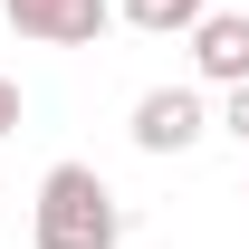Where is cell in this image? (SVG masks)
Segmentation results:
<instances>
[{"label": "cell", "instance_id": "1", "mask_svg": "<svg viewBox=\"0 0 249 249\" xmlns=\"http://www.w3.org/2000/svg\"><path fill=\"white\" fill-rule=\"evenodd\" d=\"M29 230H38V249H115L124 240V211H115V192H106L96 163H58V173L38 182Z\"/></svg>", "mask_w": 249, "mask_h": 249}, {"label": "cell", "instance_id": "2", "mask_svg": "<svg viewBox=\"0 0 249 249\" xmlns=\"http://www.w3.org/2000/svg\"><path fill=\"white\" fill-rule=\"evenodd\" d=\"M10 10V29L38 38V48H87V38H106V0H0Z\"/></svg>", "mask_w": 249, "mask_h": 249}, {"label": "cell", "instance_id": "3", "mask_svg": "<svg viewBox=\"0 0 249 249\" xmlns=\"http://www.w3.org/2000/svg\"><path fill=\"white\" fill-rule=\"evenodd\" d=\"M201 134H211V115H201L192 87H154L144 106H134V144H144V154H192Z\"/></svg>", "mask_w": 249, "mask_h": 249}, {"label": "cell", "instance_id": "4", "mask_svg": "<svg viewBox=\"0 0 249 249\" xmlns=\"http://www.w3.org/2000/svg\"><path fill=\"white\" fill-rule=\"evenodd\" d=\"M192 67L211 87H249V10H211L192 29Z\"/></svg>", "mask_w": 249, "mask_h": 249}, {"label": "cell", "instance_id": "5", "mask_svg": "<svg viewBox=\"0 0 249 249\" xmlns=\"http://www.w3.org/2000/svg\"><path fill=\"white\" fill-rule=\"evenodd\" d=\"M124 19L154 29V38H192L201 19H211V0H124Z\"/></svg>", "mask_w": 249, "mask_h": 249}, {"label": "cell", "instance_id": "6", "mask_svg": "<svg viewBox=\"0 0 249 249\" xmlns=\"http://www.w3.org/2000/svg\"><path fill=\"white\" fill-rule=\"evenodd\" d=\"M220 124H230V134L249 144V87H230V106H220Z\"/></svg>", "mask_w": 249, "mask_h": 249}, {"label": "cell", "instance_id": "7", "mask_svg": "<svg viewBox=\"0 0 249 249\" xmlns=\"http://www.w3.org/2000/svg\"><path fill=\"white\" fill-rule=\"evenodd\" d=\"M0 134H19V87L0 77Z\"/></svg>", "mask_w": 249, "mask_h": 249}]
</instances>
